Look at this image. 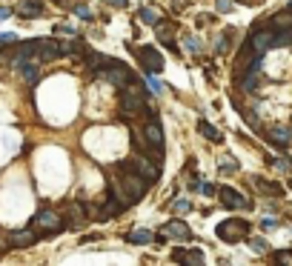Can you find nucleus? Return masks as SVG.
<instances>
[{
	"mask_svg": "<svg viewBox=\"0 0 292 266\" xmlns=\"http://www.w3.org/2000/svg\"><path fill=\"white\" fill-rule=\"evenodd\" d=\"M37 241V235L35 232H12V235H9V243H12V246H17V249H23V246H32V243Z\"/></svg>",
	"mask_w": 292,
	"mask_h": 266,
	"instance_id": "nucleus-14",
	"label": "nucleus"
},
{
	"mask_svg": "<svg viewBox=\"0 0 292 266\" xmlns=\"http://www.w3.org/2000/svg\"><path fill=\"white\" fill-rule=\"evenodd\" d=\"M132 52H135V55H138V60L146 66V72H152V75H155V72L164 69V58H161V52H158V49H152V46L135 49V46H132Z\"/></svg>",
	"mask_w": 292,
	"mask_h": 266,
	"instance_id": "nucleus-4",
	"label": "nucleus"
},
{
	"mask_svg": "<svg viewBox=\"0 0 292 266\" xmlns=\"http://www.w3.org/2000/svg\"><path fill=\"white\" fill-rule=\"evenodd\" d=\"M109 6H115V9H126L129 6V0H106Z\"/></svg>",
	"mask_w": 292,
	"mask_h": 266,
	"instance_id": "nucleus-30",
	"label": "nucleus"
},
{
	"mask_svg": "<svg viewBox=\"0 0 292 266\" xmlns=\"http://www.w3.org/2000/svg\"><path fill=\"white\" fill-rule=\"evenodd\" d=\"M218 197H221V203L226 209H249L252 206V203H249L238 189H232V186H221V189H218Z\"/></svg>",
	"mask_w": 292,
	"mask_h": 266,
	"instance_id": "nucleus-6",
	"label": "nucleus"
},
{
	"mask_svg": "<svg viewBox=\"0 0 292 266\" xmlns=\"http://www.w3.org/2000/svg\"><path fill=\"white\" fill-rule=\"evenodd\" d=\"M14 43H17V35H12V32L0 35V49H3V46H14Z\"/></svg>",
	"mask_w": 292,
	"mask_h": 266,
	"instance_id": "nucleus-23",
	"label": "nucleus"
},
{
	"mask_svg": "<svg viewBox=\"0 0 292 266\" xmlns=\"http://www.w3.org/2000/svg\"><path fill=\"white\" fill-rule=\"evenodd\" d=\"M75 12L81 14L83 20H92V12H89V9H86V6H75Z\"/></svg>",
	"mask_w": 292,
	"mask_h": 266,
	"instance_id": "nucleus-26",
	"label": "nucleus"
},
{
	"mask_svg": "<svg viewBox=\"0 0 292 266\" xmlns=\"http://www.w3.org/2000/svg\"><path fill=\"white\" fill-rule=\"evenodd\" d=\"M218 12H232V0H218Z\"/></svg>",
	"mask_w": 292,
	"mask_h": 266,
	"instance_id": "nucleus-27",
	"label": "nucleus"
},
{
	"mask_svg": "<svg viewBox=\"0 0 292 266\" xmlns=\"http://www.w3.org/2000/svg\"><path fill=\"white\" fill-rule=\"evenodd\" d=\"M35 226L43 235H58L63 229V220L58 218V212H52V209H43V212H37L35 215Z\"/></svg>",
	"mask_w": 292,
	"mask_h": 266,
	"instance_id": "nucleus-3",
	"label": "nucleus"
},
{
	"mask_svg": "<svg viewBox=\"0 0 292 266\" xmlns=\"http://www.w3.org/2000/svg\"><path fill=\"white\" fill-rule=\"evenodd\" d=\"M187 46L192 49V52H200V43L195 40V37H187Z\"/></svg>",
	"mask_w": 292,
	"mask_h": 266,
	"instance_id": "nucleus-33",
	"label": "nucleus"
},
{
	"mask_svg": "<svg viewBox=\"0 0 292 266\" xmlns=\"http://www.w3.org/2000/svg\"><path fill=\"white\" fill-rule=\"evenodd\" d=\"M241 3H246V6H261L264 0H241Z\"/></svg>",
	"mask_w": 292,
	"mask_h": 266,
	"instance_id": "nucleus-35",
	"label": "nucleus"
},
{
	"mask_svg": "<svg viewBox=\"0 0 292 266\" xmlns=\"http://www.w3.org/2000/svg\"><path fill=\"white\" fill-rule=\"evenodd\" d=\"M155 29H158V40H161V43H164V46H169L172 49V52H178V46H175V35H178V26L175 23H169V20H161V23L155 26Z\"/></svg>",
	"mask_w": 292,
	"mask_h": 266,
	"instance_id": "nucleus-9",
	"label": "nucleus"
},
{
	"mask_svg": "<svg viewBox=\"0 0 292 266\" xmlns=\"http://www.w3.org/2000/svg\"><path fill=\"white\" fill-rule=\"evenodd\" d=\"M198 132L203 135V138H209L212 143H221V140H223V135H221V132H218V129L212 126V123H206V120H198Z\"/></svg>",
	"mask_w": 292,
	"mask_h": 266,
	"instance_id": "nucleus-17",
	"label": "nucleus"
},
{
	"mask_svg": "<svg viewBox=\"0 0 292 266\" xmlns=\"http://www.w3.org/2000/svg\"><path fill=\"white\" fill-rule=\"evenodd\" d=\"M66 220H69L72 226H83V223H86V209H83L81 200L69 203V209H66Z\"/></svg>",
	"mask_w": 292,
	"mask_h": 266,
	"instance_id": "nucleus-13",
	"label": "nucleus"
},
{
	"mask_svg": "<svg viewBox=\"0 0 292 266\" xmlns=\"http://www.w3.org/2000/svg\"><path fill=\"white\" fill-rule=\"evenodd\" d=\"M143 138L149 140L152 146H161L164 149V129H161V123H158V117H149V123H146V129H143Z\"/></svg>",
	"mask_w": 292,
	"mask_h": 266,
	"instance_id": "nucleus-10",
	"label": "nucleus"
},
{
	"mask_svg": "<svg viewBox=\"0 0 292 266\" xmlns=\"http://www.w3.org/2000/svg\"><path fill=\"white\" fill-rule=\"evenodd\" d=\"M200 192H203V195H215L218 189H215V186H212V183H200Z\"/></svg>",
	"mask_w": 292,
	"mask_h": 266,
	"instance_id": "nucleus-32",
	"label": "nucleus"
},
{
	"mask_svg": "<svg viewBox=\"0 0 292 266\" xmlns=\"http://www.w3.org/2000/svg\"><path fill=\"white\" fill-rule=\"evenodd\" d=\"M275 261H278V264H290L292 266V252H287V249H284V252H275Z\"/></svg>",
	"mask_w": 292,
	"mask_h": 266,
	"instance_id": "nucleus-24",
	"label": "nucleus"
},
{
	"mask_svg": "<svg viewBox=\"0 0 292 266\" xmlns=\"http://www.w3.org/2000/svg\"><path fill=\"white\" fill-rule=\"evenodd\" d=\"M149 86H152V92H161V94H164V83L158 81V78H152V81H149Z\"/></svg>",
	"mask_w": 292,
	"mask_h": 266,
	"instance_id": "nucleus-29",
	"label": "nucleus"
},
{
	"mask_svg": "<svg viewBox=\"0 0 292 266\" xmlns=\"http://www.w3.org/2000/svg\"><path fill=\"white\" fill-rule=\"evenodd\" d=\"M138 14H140V20H143V23H149V26H158V23H161V14L155 12V9H149V6L138 9Z\"/></svg>",
	"mask_w": 292,
	"mask_h": 266,
	"instance_id": "nucleus-20",
	"label": "nucleus"
},
{
	"mask_svg": "<svg viewBox=\"0 0 292 266\" xmlns=\"http://www.w3.org/2000/svg\"><path fill=\"white\" fill-rule=\"evenodd\" d=\"M267 138L272 140V143H278V146H290V143H292V132H290V129H281L278 126V129H272Z\"/></svg>",
	"mask_w": 292,
	"mask_h": 266,
	"instance_id": "nucleus-16",
	"label": "nucleus"
},
{
	"mask_svg": "<svg viewBox=\"0 0 292 266\" xmlns=\"http://www.w3.org/2000/svg\"><path fill=\"white\" fill-rule=\"evenodd\" d=\"M12 17V9H6V6H0V20H9Z\"/></svg>",
	"mask_w": 292,
	"mask_h": 266,
	"instance_id": "nucleus-34",
	"label": "nucleus"
},
{
	"mask_svg": "<svg viewBox=\"0 0 292 266\" xmlns=\"http://www.w3.org/2000/svg\"><path fill=\"white\" fill-rule=\"evenodd\" d=\"M189 209H192V203H189L187 197H181V200H175V215H187Z\"/></svg>",
	"mask_w": 292,
	"mask_h": 266,
	"instance_id": "nucleus-22",
	"label": "nucleus"
},
{
	"mask_svg": "<svg viewBox=\"0 0 292 266\" xmlns=\"http://www.w3.org/2000/svg\"><path fill=\"white\" fill-rule=\"evenodd\" d=\"M97 78H106V81L109 83H115L117 89H120V86H126V83H132L135 81V75H132V72L126 69V66H123V63H115V66H112V69H100L97 72Z\"/></svg>",
	"mask_w": 292,
	"mask_h": 266,
	"instance_id": "nucleus-5",
	"label": "nucleus"
},
{
	"mask_svg": "<svg viewBox=\"0 0 292 266\" xmlns=\"http://www.w3.org/2000/svg\"><path fill=\"white\" fill-rule=\"evenodd\" d=\"M117 172H120V177H117V180H120V186L126 189V195L132 197V200H140V197L146 195L149 180L138 172L135 161H120V163H117Z\"/></svg>",
	"mask_w": 292,
	"mask_h": 266,
	"instance_id": "nucleus-1",
	"label": "nucleus"
},
{
	"mask_svg": "<svg viewBox=\"0 0 292 266\" xmlns=\"http://www.w3.org/2000/svg\"><path fill=\"white\" fill-rule=\"evenodd\" d=\"M249 229H252L249 220L229 218V220H223V223L215 226V235H218L223 243H238V241H246V238H249Z\"/></svg>",
	"mask_w": 292,
	"mask_h": 266,
	"instance_id": "nucleus-2",
	"label": "nucleus"
},
{
	"mask_svg": "<svg viewBox=\"0 0 292 266\" xmlns=\"http://www.w3.org/2000/svg\"><path fill=\"white\" fill-rule=\"evenodd\" d=\"M261 226H264V229H275V226H278V220H272V218H264V220H261Z\"/></svg>",
	"mask_w": 292,
	"mask_h": 266,
	"instance_id": "nucleus-31",
	"label": "nucleus"
},
{
	"mask_svg": "<svg viewBox=\"0 0 292 266\" xmlns=\"http://www.w3.org/2000/svg\"><path fill=\"white\" fill-rule=\"evenodd\" d=\"M126 241L129 243H152L155 235H152V232H146V229H135V232H129V235H126Z\"/></svg>",
	"mask_w": 292,
	"mask_h": 266,
	"instance_id": "nucleus-19",
	"label": "nucleus"
},
{
	"mask_svg": "<svg viewBox=\"0 0 292 266\" xmlns=\"http://www.w3.org/2000/svg\"><path fill=\"white\" fill-rule=\"evenodd\" d=\"M60 55H86V46L81 40H60Z\"/></svg>",
	"mask_w": 292,
	"mask_h": 266,
	"instance_id": "nucleus-15",
	"label": "nucleus"
},
{
	"mask_svg": "<svg viewBox=\"0 0 292 266\" xmlns=\"http://www.w3.org/2000/svg\"><path fill=\"white\" fill-rule=\"evenodd\" d=\"M187 261H189V264H200V261H203V255H200V252H187Z\"/></svg>",
	"mask_w": 292,
	"mask_h": 266,
	"instance_id": "nucleus-28",
	"label": "nucleus"
},
{
	"mask_svg": "<svg viewBox=\"0 0 292 266\" xmlns=\"http://www.w3.org/2000/svg\"><path fill=\"white\" fill-rule=\"evenodd\" d=\"M132 161H135L138 172L143 175V177H146L149 183H155V180H158V166H155V163H149V158H143V155H135Z\"/></svg>",
	"mask_w": 292,
	"mask_h": 266,
	"instance_id": "nucleus-11",
	"label": "nucleus"
},
{
	"mask_svg": "<svg viewBox=\"0 0 292 266\" xmlns=\"http://www.w3.org/2000/svg\"><path fill=\"white\" fill-rule=\"evenodd\" d=\"M255 183H258V189H261V192H269V195H281V192H284L278 183H267V180H255Z\"/></svg>",
	"mask_w": 292,
	"mask_h": 266,
	"instance_id": "nucleus-21",
	"label": "nucleus"
},
{
	"mask_svg": "<svg viewBox=\"0 0 292 266\" xmlns=\"http://www.w3.org/2000/svg\"><path fill=\"white\" fill-rule=\"evenodd\" d=\"M269 29H272V32H278V29H292V9L290 6H287L284 12L269 17Z\"/></svg>",
	"mask_w": 292,
	"mask_h": 266,
	"instance_id": "nucleus-12",
	"label": "nucleus"
},
{
	"mask_svg": "<svg viewBox=\"0 0 292 266\" xmlns=\"http://www.w3.org/2000/svg\"><path fill=\"white\" fill-rule=\"evenodd\" d=\"M169 235H175V238H181V241H192V229H189L184 220H178V218H175V220H169V223H166V229H164V232H158L155 238L161 241V238H169Z\"/></svg>",
	"mask_w": 292,
	"mask_h": 266,
	"instance_id": "nucleus-7",
	"label": "nucleus"
},
{
	"mask_svg": "<svg viewBox=\"0 0 292 266\" xmlns=\"http://www.w3.org/2000/svg\"><path fill=\"white\" fill-rule=\"evenodd\" d=\"M290 9H292V3H290Z\"/></svg>",
	"mask_w": 292,
	"mask_h": 266,
	"instance_id": "nucleus-36",
	"label": "nucleus"
},
{
	"mask_svg": "<svg viewBox=\"0 0 292 266\" xmlns=\"http://www.w3.org/2000/svg\"><path fill=\"white\" fill-rule=\"evenodd\" d=\"M20 14L23 17H37V14H43V3L40 0H26V3H20Z\"/></svg>",
	"mask_w": 292,
	"mask_h": 266,
	"instance_id": "nucleus-18",
	"label": "nucleus"
},
{
	"mask_svg": "<svg viewBox=\"0 0 292 266\" xmlns=\"http://www.w3.org/2000/svg\"><path fill=\"white\" fill-rule=\"evenodd\" d=\"M252 249H255V252H267V241H264V238H252Z\"/></svg>",
	"mask_w": 292,
	"mask_h": 266,
	"instance_id": "nucleus-25",
	"label": "nucleus"
},
{
	"mask_svg": "<svg viewBox=\"0 0 292 266\" xmlns=\"http://www.w3.org/2000/svg\"><path fill=\"white\" fill-rule=\"evenodd\" d=\"M290 186H292V183H290Z\"/></svg>",
	"mask_w": 292,
	"mask_h": 266,
	"instance_id": "nucleus-37",
	"label": "nucleus"
},
{
	"mask_svg": "<svg viewBox=\"0 0 292 266\" xmlns=\"http://www.w3.org/2000/svg\"><path fill=\"white\" fill-rule=\"evenodd\" d=\"M249 43H252V49L258 55H264L267 49H272V29H255L249 35Z\"/></svg>",
	"mask_w": 292,
	"mask_h": 266,
	"instance_id": "nucleus-8",
	"label": "nucleus"
}]
</instances>
